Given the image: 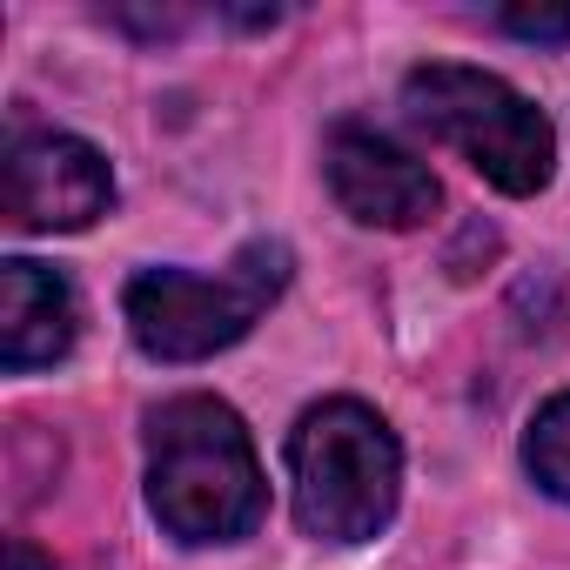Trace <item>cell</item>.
I'll list each match as a JSON object with an SVG mask.
<instances>
[{"label":"cell","mask_w":570,"mask_h":570,"mask_svg":"<svg viewBox=\"0 0 570 570\" xmlns=\"http://www.w3.org/2000/svg\"><path fill=\"white\" fill-rule=\"evenodd\" d=\"M148 510L181 543H242L262 510V456L248 423L215 396H175L148 423Z\"/></svg>","instance_id":"1"},{"label":"cell","mask_w":570,"mask_h":570,"mask_svg":"<svg viewBox=\"0 0 570 570\" xmlns=\"http://www.w3.org/2000/svg\"><path fill=\"white\" fill-rule=\"evenodd\" d=\"M289 476H296V517L309 537L370 543L396 517L403 450L370 403L330 396V403L303 410V423L289 436Z\"/></svg>","instance_id":"2"},{"label":"cell","mask_w":570,"mask_h":570,"mask_svg":"<svg viewBox=\"0 0 570 570\" xmlns=\"http://www.w3.org/2000/svg\"><path fill=\"white\" fill-rule=\"evenodd\" d=\"M289 282V248L282 242H248L222 275H188V268H141L128 282V330L155 363H202L228 343H242L268 303Z\"/></svg>","instance_id":"3"},{"label":"cell","mask_w":570,"mask_h":570,"mask_svg":"<svg viewBox=\"0 0 570 570\" xmlns=\"http://www.w3.org/2000/svg\"><path fill=\"white\" fill-rule=\"evenodd\" d=\"M403 108L423 135H436L443 148H456L490 188L503 195H537L550 181L557 161V135L550 121L503 81L483 68H456V61H430L403 81Z\"/></svg>","instance_id":"4"},{"label":"cell","mask_w":570,"mask_h":570,"mask_svg":"<svg viewBox=\"0 0 570 570\" xmlns=\"http://www.w3.org/2000/svg\"><path fill=\"white\" fill-rule=\"evenodd\" d=\"M115 202V168L95 141L35 128L8 141V222L35 235H68L101 222Z\"/></svg>","instance_id":"5"},{"label":"cell","mask_w":570,"mask_h":570,"mask_svg":"<svg viewBox=\"0 0 570 570\" xmlns=\"http://www.w3.org/2000/svg\"><path fill=\"white\" fill-rule=\"evenodd\" d=\"M330 195L363 228H423L443 202L436 175L376 128H336L330 135Z\"/></svg>","instance_id":"6"},{"label":"cell","mask_w":570,"mask_h":570,"mask_svg":"<svg viewBox=\"0 0 570 570\" xmlns=\"http://www.w3.org/2000/svg\"><path fill=\"white\" fill-rule=\"evenodd\" d=\"M81 336V303L61 268H41L28 255L0 262V363L14 376L61 363Z\"/></svg>","instance_id":"7"},{"label":"cell","mask_w":570,"mask_h":570,"mask_svg":"<svg viewBox=\"0 0 570 570\" xmlns=\"http://www.w3.org/2000/svg\"><path fill=\"white\" fill-rule=\"evenodd\" d=\"M523 463H530V476H537L557 503H570V390H563V396H550V403L530 416Z\"/></svg>","instance_id":"8"},{"label":"cell","mask_w":570,"mask_h":570,"mask_svg":"<svg viewBox=\"0 0 570 570\" xmlns=\"http://www.w3.org/2000/svg\"><path fill=\"white\" fill-rule=\"evenodd\" d=\"M510 35H523V41H570V8H503L497 14Z\"/></svg>","instance_id":"9"},{"label":"cell","mask_w":570,"mask_h":570,"mask_svg":"<svg viewBox=\"0 0 570 570\" xmlns=\"http://www.w3.org/2000/svg\"><path fill=\"white\" fill-rule=\"evenodd\" d=\"M8 570H55V563H41L35 543H8Z\"/></svg>","instance_id":"10"}]
</instances>
